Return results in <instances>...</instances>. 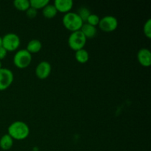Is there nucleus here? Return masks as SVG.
<instances>
[{
  "mask_svg": "<svg viewBox=\"0 0 151 151\" xmlns=\"http://www.w3.org/2000/svg\"><path fill=\"white\" fill-rule=\"evenodd\" d=\"M7 134L16 140H24L29 134V128L27 124L22 121H16L7 128Z\"/></svg>",
  "mask_w": 151,
  "mask_h": 151,
  "instance_id": "nucleus-1",
  "label": "nucleus"
},
{
  "mask_svg": "<svg viewBox=\"0 0 151 151\" xmlns=\"http://www.w3.org/2000/svg\"><path fill=\"white\" fill-rule=\"evenodd\" d=\"M62 22L64 27L72 32L81 30L84 24L83 21L81 19L79 15L73 12H69L64 14Z\"/></svg>",
  "mask_w": 151,
  "mask_h": 151,
  "instance_id": "nucleus-2",
  "label": "nucleus"
},
{
  "mask_svg": "<svg viewBox=\"0 0 151 151\" xmlns=\"http://www.w3.org/2000/svg\"><path fill=\"white\" fill-rule=\"evenodd\" d=\"M13 64L19 69H25L28 67L32 62V54L26 49L16 52L13 56Z\"/></svg>",
  "mask_w": 151,
  "mask_h": 151,
  "instance_id": "nucleus-3",
  "label": "nucleus"
},
{
  "mask_svg": "<svg viewBox=\"0 0 151 151\" xmlns=\"http://www.w3.org/2000/svg\"><path fill=\"white\" fill-rule=\"evenodd\" d=\"M86 44V38L84 36L81 30L72 32L68 38V44L69 47L75 52L84 49Z\"/></svg>",
  "mask_w": 151,
  "mask_h": 151,
  "instance_id": "nucleus-4",
  "label": "nucleus"
},
{
  "mask_svg": "<svg viewBox=\"0 0 151 151\" xmlns=\"http://www.w3.org/2000/svg\"><path fill=\"white\" fill-rule=\"evenodd\" d=\"M21 44L20 38L16 33H7L2 37V47L7 52H13L18 50Z\"/></svg>",
  "mask_w": 151,
  "mask_h": 151,
  "instance_id": "nucleus-5",
  "label": "nucleus"
},
{
  "mask_svg": "<svg viewBox=\"0 0 151 151\" xmlns=\"http://www.w3.org/2000/svg\"><path fill=\"white\" fill-rule=\"evenodd\" d=\"M99 27L103 32H111L116 30L118 27V20L113 16H106L100 19Z\"/></svg>",
  "mask_w": 151,
  "mask_h": 151,
  "instance_id": "nucleus-6",
  "label": "nucleus"
},
{
  "mask_svg": "<svg viewBox=\"0 0 151 151\" xmlns=\"http://www.w3.org/2000/svg\"><path fill=\"white\" fill-rule=\"evenodd\" d=\"M14 76L10 69L7 68L0 69V91L7 89L13 83Z\"/></svg>",
  "mask_w": 151,
  "mask_h": 151,
  "instance_id": "nucleus-7",
  "label": "nucleus"
},
{
  "mask_svg": "<svg viewBox=\"0 0 151 151\" xmlns=\"http://www.w3.org/2000/svg\"><path fill=\"white\" fill-rule=\"evenodd\" d=\"M52 71V66L49 62L41 61L37 65L35 68V75L41 80L47 79L50 76Z\"/></svg>",
  "mask_w": 151,
  "mask_h": 151,
  "instance_id": "nucleus-8",
  "label": "nucleus"
},
{
  "mask_svg": "<svg viewBox=\"0 0 151 151\" xmlns=\"http://www.w3.org/2000/svg\"><path fill=\"white\" fill-rule=\"evenodd\" d=\"M137 60L144 67H149L151 65V52L148 49L142 48L137 53Z\"/></svg>",
  "mask_w": 151,
  "mask_h": 151,
  "instance_id": "nucleus-9",
  "label": "nucleus"
},
{
  "mask_svg": "<svg viewBox=\"0 0 151 151\" xmlns=\"http://www.w3.org/2000/svg\"><path fill=\"white\" fill-rule=\"evenodd\" d=\"M53 5L58 12L61 13H69L73 7V1L72 0H55Z\"/></svg>",
  "mask_w": 151,
  "mask_h": 151,
  "instance_id": "nucleus-10",
  "label": "nucleus"
},
{
  "mask_svg": "<svg viewBox=\"0 0 151 151\" xmlns=\"http://www.w3.org/2000/svg\"><path fill=\"white\" fill-rule=\"evenodd\" d=\"M81 32L83 34L84 36L87 38H94L97 35V28L96 27L91 26L87 23H84L81 29Z\"/></svg>",
  "mask_w": 151,
  "mask_h": 151,
  "instance_id": "nucleus-11",
  "label": "nucleus"
},
{
  "mask_svg": "<svg viewBox=\"0 0 151 151\" xmlns=\"http://www.w3.org/2000/svg\"><path fill=\"white\" fill-rule=\"evenodd\" d=\"M41 48H42V44L41 41L38 39H32L28 42L26 50L30 54H34L41 51Z\"/></svg>",
  "mask_w": 151,
  "mask_h": 151,
  "instance_id": "nucleus-12",
  "label": "nucleus"
},
{
  "mask_svg": "<svg viewBox=\"0 0 151 151\" xmlns=\"http://www.w3.org/2000/svg\"><path fill=\"white\" fill-rule=\"evenodd\" d=\"M13 139L8 134H4L0 139V147L4 150H8L13 147Z\"/></svg>",
  "mask_w": 151,
  "mask_h": 151,
  "instance_id": "nucleus-13",
  "label": "nucleus"
},
{
  "mask_svg": "<svg viewBox=\"0 0 151 151\" xmlns=\"http://www.w3.org/2000/svg\"><path fill=\"white\" fill-rule=\"evenodd\" d=\"M58 11L53 4H48L45 7L42 9V14L46 19H53L57 15Z\"/></svg>",
  "mask_w": 151,
  "mask_h": 151,
  "instance_id": "nucleus-14",
  "label": "nucleus"
},
{
  "mask_svg": "<svg viewBox=\"0 0 151 151\" xmlns=\"http://www.w3.org/2000/svg\"><path fill=\"white\" fill-rule=\"evenodd\" d=\"M75 57L78 63H85L88 62V59H89V55H88V52L86 50L82 49V50H78V51L75 52Z\"/></svg>",
  "mask_w": 151,
  "mask_h": 151,
  "instance_id": "nucleus-15",
  "label": "nucleus"
},
{
  "mask_svg": "<svg viewBox=\"0 0 151 151\" xmlns=\"http://www.w3.org/2000/svg\"><path fill=\"white\" fill-rule=\"evenodd\" d=\"M13 6L19 11L26 12L30 7L29 1L27 0H16L13 1Z\"/></svg>",
  "mask_w": 151,
  "mask_h": 151,
  "instance_id": "nucleus-16",
  "label": "nucleus"
},
{
  "mask_svg": "<svg viewBox=\"0 0 151 151\" xmlns=\"http://www.w3.org/2000/svg\"><path fill=\"white\" fill-rule=\"evenodd\" d=\"M48 4H50L49 0H31L29 1L30 7H32L36 10L38 9H43Z\"/></svg>",
  "mask_w": 151,
  "mask_h": 151,
  "instance_id": "nucleus-17",
  "label": "nucleus"
},
{
  "mask_svg": "<svg viewBox=\"0 0 151 151\" xmlns=\"http://www.w3.org/2000/svg\"><path fill=\"white\" fill-rule=\"evenodd\" d=\"M100 17H99L96 14H90L89 16L88 17L86 20V23L88 24L91 25V26L96 27L99 24V22H100Z\"/></svg>",
  "mask_w": 151,
  "mask_h": 151,
  "instance_id": "nucleus-18",
  "label": "nucleus"
},
{
  "mask_svg": "<svg viewBox=\"0 0 151 151\" xmlns=\"http://www.w3.org/2000/svg\"><path fill=\"white\" fill-rule=\"evenodd\" d=\"M77 13L79 15V16L81 18V19L83 21V22H86L87 19H88V17L89 16V15L91 14L89 10H88V8H86V7H81V8H80L79 10H78V13Z\"/></svg>",
  "mask_w": 151,
  "mask_h": 151,
  "instance_id": "nucleus-19",
  "label": "nucleus"
},
{
  "mask_svg": "<svg viewBox=\"0 0 151 151\" xmlns=\"http://www.w3.org/2000/svg\"><path fill=\"white\" fill-rule=\"evenodd\" d=\"M143 32L145 35L147 37L148 39L151 38V20L150 19L145 23L143 27Z\"/></svg>",
  "mask_w": 151,
  "mask_h": 151,
  "instance_id": "nucleus-20",
  "label": "nucleus"
},
{
  "mask_svg": "<svg viewBox=\"0 0 151 151\" xmlns=\"http://www.w3.org/2000/svg\"><path fill=\"white\" fill-rule=\"evenodd\" d=\"M37 10L35 9L32 8V7H29L27 10L26 11V15L28 18L29 19H34L37 16Z\"/></svg>",
  "mask_w": 151,
  "mask_h": 151,
  "instance_id": "nucleus-21",
  "label": "nucleus"
},
{
  "mask_svg": "<svg viewBox=\"0 0 151 151\" xmlns=\"http://www.w3.org/2000/svg\"><path fill=\"white\" fill-rule=\"evenodd\" d=\"M7 52L6 51L3 47H1V48H0V61H1V60H3V59H4V58L7 56Z\"/></svg>",
  "mask_w": 151,
  "mask_h": 151,
  "instance_id": "nucleus-22",
  "label": "nucleus"
},
{
  "mask_svg": "<svg viewBox=\"0 0 151 151\" xmlns=\"http://www.w3.org/2000/svg\"><path fill=\"white\" fill-rule=\"evenodd\" d=\"M2 47V38L0 36V48Z\"/></svg>",
  "mask_w": 151,
  "mask_h": 151,
  "instance_id": "nucleus-23",
  "label": "nucleus"
},
{
  "mask_svg": "<svg viewBox=\"0 0 151 151\" xmlns=\"http://www.w3.org/2000/svg\"><path fill=\"white\" fill-rule=\"evenodd\" d=\"M1 65H2V63H1V61H0V69L2 68V66H1Z\"/></svg>",
  "mask_w": 151,
  "mask_h": 151,
  "instance_id": "nucleus-24",
  "label": "nucleus"
}]
</instances>
